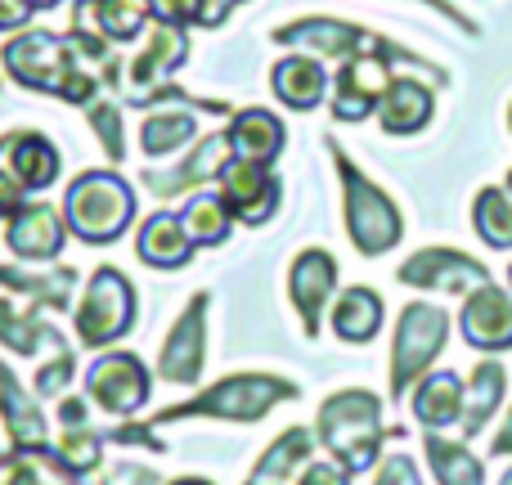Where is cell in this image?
Here are the masks:
<instances>
[{
	"mask_svg": "<svg viewBox=\"0 0 512 485\" xmlns=\"http://www.w3.org/2000/svg\"><path fill=\"white\" fill-rule=\"evenodd\" d=\"M5 68L18 86L54 95L63 104H95L104 72H90V54L77 45V36L59 32H23L5 45Z\"/></svg>",
	"mask_w": 512,
	"mask_h": 485,
	"instance_id": "6da1fadb",
	"label": "cell"
},
{
	"mask_svg": "<svg viewBox=\"0 0 512 485\" xmlns=\"http://www.w3.org/2000/svg\"><path fill=\"white\" fill-rule=\"evenodd\" d=\"M382 436H387V427H382V405L373 391H360V387L337 391L319 409V441L328 445V454L346 472L373 468V459L382 450Z\"/></svg>",
	"mask_w": 512,
	"mask_h": 485,
	"instance_id": "7a4b0ae2",
	"label": "cell"
},
{
	"mask_svg": "<svg viewBox=\"0 0 512 485\" xmlns=\"http://www.w3.org/2000/svg\"><path fill=\"white\" fill-rule=\"evenodd\" d=\"M131 216H135V194L113 171H81L68 185V198H63V221L90 247L122 239Z\"/></svg>",
	"mask_w": 512,
	"mask_h": 485,
	"instance_id": "3957f363",
	"label": "cell"
},
{
	"mask_svg": "<svg viewBox=\"0 0 512 485\" xmlns=\"http://www.w3.org/2000/svg\"><path fill=\"white\" fill-rule=\"evenodd\" d=\"M328 153H333L337 176H342V194H346V234H351V243L360 247L364 256L391 252V247L400 243V234H405V221H400L396 203H391V198L382 194L373 180L360 176V167H355V162L346 158L342 149H337V140H328Z\"/></svg>",
	"mask_w": 512,
	"mask_h": 485,
	"instance_id": "277c9868",
	"label": "cell"
},
{
	"mask_svg": "<svg viewBox=\"0 0 512 485\" xmlns=\"http://www.w3.org/2000/svg\"><path fill=\"white\" fill-rule=\"evenodd\" d=\"M297 396V387L283 378H265V373H239V378H225L216 382L212 391H203V396L185 400V405L167 409V414H158V427L162 423H180V418H225V423H256V418H265L279 400H292Z\"/></svg>",
	"mask_w": 512,
	"mask_h": 485,
	"instance_id": "5b68a950",
	"label": "cell"
},
{
	"mask_svg": "<svg viewBox=\"0 0 512 485\" xmlns=\"http://www.w3.org/2000/svg\"><path fill=\"white\" fill-rule=\"evenodd\" d=\"M274 41H279V45H297V50H310V54H319V59H337V63L360 59V54H382V59L418 63V68H427L423 59H414L409 50H400V45L373 36L369 27L337 23V18H301V23L274 27ZM427 72H441V68H427ZM441 77H445V72H441Z\"/></svg>",
	"mask_w": 512,
	"mask_h": 485,
	"instance_id": "8992f818",
	"label": "cell"
},
{
	"mask_svg": "<svg viewBox=\"0 0 512 485\" xmlns=\"http://www.w3.org/2000/svg\"><path fill=\"white\" fill-rule=\"evenodd\" d=\"M445 337H450V319L441 306L414 301V306L400 310L396 346H391V400H405V391L432 369Z\"/></svg>",
	"mask_w": 512,
	"mask_h": 485,
	"instance_id": "52a82bcc",
	"label": "cell"
},
{
	"mask_svg": "<svg viewBox=\"0 0 512 485\" xmlns=\"http://www.w3.org/2000/svg\"><path fill=\"white\" fill-rule=\"evenodd\" d=\"M135 324V292L122 270H95L86 283V297L77 306V337L81 346H108Z\"/></svg>",
	"mask_w": 512,
	"mask_h": 485,
	"instance_id": "ba28073f",
	"label": "cell"
},
{
	"mask_svg": "<svg viewBox=\"0 0 512 485\" xmlns=\"http://www.w3.org/2000/svg\"><path fill=\"white\" fill-rule=\"evenodd\" d=\"M86 387H90V400L104 405L108 414H135L149 400V369L131 351H108L90 364Z\"/></svg>",
	"mask_w": 512,
	"mask_h": 485,
	"instance_id": "9c48e42d",
	"label": "cell"
},
{
	"mask_svg": "<svg viewBox=\"0 0 512 485\" xmlns=\"http://www.w3.org/2000/svg\"><path fill=\"white\" fill-rule=\"evenodd\" d=\"M391 86V59L382 54H360L346 59L333 81V117L337 122H364L378 108V99Z\"/></svg>",
	"mask_w": 512,
	"mask_h": 485,
	"instance_id": "30bf717a",
	"label": "cell"
},
{
	"mask_svg": "<svg viewBox=\"0 0 512 485\" xmlns=\"http://www.w3.org/2000/svg\"><path fill=\"white\" fill-rule=\"evenodd\" d=\"M400 283L409 288H441V292H463V288H481L490 283L486 265L472 261L468 252H454V247H427V252L409 256L400 265Z\"/></svg>",
	"mask_w": 512,
	"mask_h": 485,
	"instance_id": "8fae6325",
	"label": "cell"
},
{
	"mask_svg": "<svg viewBox=\"0 0 512 485\" xmlns=\"http://www.w3.org/2000/svg\"><path fill=\"white\" fill-rule=\"evenodd\" d=\"M221 203L230 207L234 221L243 225H265L279 207V180L270 167H252V162H230L221 171Z\"/></svg>",
	"mask_w": 512,
	"mask_h": 485,
	"instance_id": "7c38bea8",
	"label": "cell"
},
{
	"mask_svg": "<svg viewBox=\"0 0 512 485\" xmlns=\"http://www.w3.org/2000/svg\"><path fill=\"white\" fill-rule=\"evenodd\" d=\"M333 288H337V261L324 252V247H310V252H301L297 261H292L288 297H292V306H297L306 337L319 333V315H324Z\"/></svg>",
	"mask_w": 512,
	"mask_h": 485,
	"instance_id": "4fadbf2b",
	"label": "cell"
},
{
	"mask_svg": "<svg viewBox=\"0 0 512 485\" xmlns=\"http://www.w3.org/2000/svg\"><path fill=\"white\" fill-rule=\"evenodd\" d=\"M203 319H207V292H198L189 301V310L180 315V324L171 328L167 346H162L158 373L171 382V387H194L198 373H203Z\"/></svg>",
	"mask_w": 512,
	"mask_h": 485,
	"instance_id": "5bb4252c",
	"label": "cell"
},
{
	"mask_svg": "<svg viewBox=\"0 0 512 485\" xmlns=\"http://www.w3.org/2000/svg\"><path fill=\"white\" fill-rule=\"evenodd\" d=\"M234 162V149H230V131H216V135H203L194 144L185 162L176 171H149L144 185L153 189L158 198H171V194H185L194 185H207V180H221V171Z\"/></svg>",
	"mask_w": 512,
	"mask_h": 485,
	"instance_id": "9a60e30c",
	"label": "cell"
},
{
	"mask_svg": "<svg viewBox=\"0 0 512 485\" xmlns=\"http://www.w3.org/2000/svg\"><path fill=\"white\" fill-rule=\"evenodd\" d=\"M463 337L477 351H508L512 346V297L495 283H481L468 292L463 306Z\"/></svg>",
	"mask_w": 512,
	"mask_h": 485,
	"instance_id": "2e32d148",
	"label": "cell"
},
{
	"mask_svg": "<svg viewBox=\"0 0 512 485\" xmlns=\"http://www.w3.org/2000/svg\"><path fill=\"white\" fill-rule=\"evenodd\" d=\"M72 32H95L104 41H135L153 23L149 0H77Z\"/></svg>",
	"mask_w": 512,
	"mask_h": 485,
	"instance_id": "e0dca14e",
	"label": "cell"
},
{
	"mask_svg": "<svg viewBox=\"0 0 512 485\" xmlns=\"http://www.w3.org/2000/svg\"><path fill=\"white\" fill-rule=\"evenodd\" d=\"M5 243L14 247L23 261H54L63 247V216L45 203H23L9 216Z\"/></svg>",
	"mask_w": 512,
	"mask_h": 485,
	"instance_id": "ac0fdd59",
	"label": "cell"
},
{
	"mask_svg": "<svg viewBox=\"0 0 512 485\" xmlns=\"http://www.w3.org/2000/svg\"><path fill=\"white\" fill-rule=\"evenodd\" d=\"M0 167L23 189H45L59 180V149L36 131H18L9 140H0Z\"/></svg>",
	"mask_w": 512,
	"mask_h": 485,
	"instance_id": "d6986e66",
	"label": "cell"
},
{
	"mask_svg": "<svg viewBox=\"0 0 512 485\" xmlns=\"http://www.w3.org/2000/svg\"><path fill=\"white\" fill-rule=\"evenodd\" d=\"M432 90L414 77H391L387 95L378 99V122L387 135H418L432 122Z\"/></svg>",
	"mask_w": 512,
	"mask_h": 485,
	"instance_id": "ffe728a7",
	"label": "cell"
},
{
	"mask_svg": "<svg viewBox=\"0 0 512 485\" xmlns=\"http://www.w3.org/2000/svg\"><path fill=\"white\" fill-rule=\"evenodd\" d=\"M230 149L234 162H252V167H270L283 153V122L265 108H243L230 122Z\"/></svg>",
	"mask_w": 512,
	"mask_h": 485,
	"instance_id": "44dd1931",
	"label": "cell"
},
{
	"mask_svg": "<svg viewBox=\"0 0 512 485\" xmlns=\"http://www.w3.org/2000/svg\"><path fill=\"white\" fill-rule=\"evenodd\" d=\"M0 414H5V427H9L14 450H23V454L50 450V432H45L41 409L23 396V387H18V378L9 373V364H0Z\"/></svg>",
	"mask_w": 512,
	"mask_h": 485,
	"instance_id": "7402d4cb",
	"label": "cell"
},
{
	"mask_svg": "<svg viewBox=\"0 0 512 485\" xmlns=\"http://www.w3.org/2000/svg\"><path fill=\"white\" fill-rule=\"evenodd\" d=\"M270 86L288 108L310 113V108L328 95V72H324V63L310 59V54H288V59L274 63Z\"/></svg>",
	"mask_w": 512,
	"mask_h": 485,
	"instance_id": "603a6c76",
	"label": "cell"
},
{
	"mask_svg": "<svg viewBox=\"0 0 512 485\" xmlns=\"http://www.w3.org/2000/svg\"><path fill=\"white\" fill-rule=\"evenodd\" d=\"M140 261H149L153 270H180V265L194 256V239L185 234L176 212H153L140 225V239H135Z\"/></svg>",
	"mask_w": 512,
	"mask_h": 485,
	"instance_id": "cb8c5ba5",
	"label": "cell"
},
{
	"mask_svg": "<svg viewBox=\"0 0 512 485\" xmlns=\"http://www.w3.org/2000/svg\"><path fill=\"white\" fill-rule=\"evenodd\" d=\"M59 423H63V445L54 450V459L72 472V477H86L99 463V432H90L86 423V405L81 400H63L59 405Z\"/></svg>",
	"mask_w": 512,
	"mask_h": 485,
	"instance_id": "d4e9b609",
	"label": "cell"
},
{
	"mask_svg": "<svg viewBox=\"0 0 512 485\" xmlns=\"http://www.w3.org/2000/svg\"><path fill=\"white\" fill-rule=\"evenodd\" d=\"M463 382L454 373H432V378L418 382L414 391V418L427 427V432H441V427L459 423L463 418Z\"/></svg>",
	"mask_w": 512,
	"mask_h": 485,
	"instance_id": "484cf974",
	"label": "cell"
},
{
	"mask_svg": "<svg viewBox=\"0 0 512 485\" xmlns=\"http://www.w3.org/2000/svg\"><path fill=\"white\" fill-rule=\"evenodd\" d=\"M382 328V297L373 288H346L333 306V333L351 346L373 342Z\"/></svg>",
	"mask_w": 512,
	"mask_h": 485,
	"instance_id": "4316f807",
	"label": "cell"
},
{
	"mask_svg": "<svg viewBox=\"0 0 512 485\" xmlns=\"http://www.w3.org/2000/svg\"><path fill=\"white\" fill-rule=\"evenodd\" d=\"M504 382H508V373H504V364H495V360L472 369V387L463 391V418H459L463 436H477L481 427L495 418V405L504 400Z\"/></svg>",
	"mask_w": 512,
	"mask_h": 485,
	"instance_id": "83f0119b",
	"label": "cell"
},
{
	"mask_svg": "<svg viewBox=\"0 0 512 485\" xmlns=\"http://www.w3.org/2000/svg\"><path fill=\"white\" fill-rule=\"evenodd\" d=\"M423 450H427V463H432V472H436V481L441 485H486V468H481V459L463 450L459 441H445V436L427 432Z\"/></svg>",
	"mask_w": 512,
	"mask_h": 485,
	"instance_id": "f1b7e54d",
	"label": "cell"
},
{
	"mask_svg": "<svg viewBox=\"0 0 512 485\" xmlns=\"http://www.w3.org/2000/svg\"><path fill=\"white\" fill-rule=\"evenodd\" d=\"M180 225H185V234L194 239V247H216L230 239L234 216H230V207L221 203V194H198L180 207Z\"/></svg>",
	"mask_w": 512,
	"mask_h": 485,
	"instance_id": "f546056e",
	"label": "cell"
},
{
	"mask_svg": "<svg viewBox=\"0 0 512 485\" xmlns=\"http://www.w3.org/2000/svg\"><path fill=\"white\" fill-rule=\"evenodd\" d=\"M310 445H315V436H310L306 427H292V432H283L279 441L265 450V459L252 468V485H279V481H288L292 472L301 468V459H310Z\"/></svg>",
	"mask_w": 512,
	"mask_h": 485,
	"instance_id": "4dcf8cb0",
	"label": "cell"
},
{
	"mask_svg": "<svg viewBox=\"0 0 512 485\" xmlns=\"http://www.w3.org/2000/svg\"><path fill=\"white\" fill-rule=\"evenodd\" d=\"M0 288L27 292L32 301H45V306L63 310L72 301V288H77V270H50V274H27V270H9L0 265Z\"/></svg>",
	"mask_w": 512,
	"mask_h": 485,
	"instance_id": "1f68e13d",
	"label": "cell"
},
{
	"mask_svg": "<svg viewBox=\"0 0 512 485\" xmlns=\"http://www.w3.org/2000/svg\"><path fill=\"white\" fill-rule=\"evenodd\" d=\"M198 135V122L189 108H167V113H153L149 122L140 126V149L149 158H162V153H176L180 144H189Z\"/></svg>",
	"mask_w": 512,
	"mask_h": 485,
	"instance_id": "d6a6232c",
	"label": "cell"
},
{
	"mask_svg": "<svg viewBox=\"0 0 512 485\" xmlns=\"http://www.w3.org/2000/svg\"><path fill=\"white\" fill-rule=\"evenodd\" d=\"M472 225L490 247L508 252L512 247V198L508 189H481L477 203H472Z\"/></svg>",
	"mask_w": 512,
	"mask_h": 485,
	"instance_id": "836d02e7",
	"label": "cell"
},
{
	"mask_svg": "<svg viewBox=\"0 0 512 485\" xmlns=\"http://www.w3.org/2000/svg\"><path fill=\"white\" fill-rule=\"evenodd\" d=\"M0 342H5L9 351H18V355H32L36 346H50V351H68V346H63V337L54 333V328L36 324L32 315H18L9 301H0Z\"/></svg>",
	"mask_w": 512,
	"mask_h": 485,
	"instance_id": "e575fe53",
	"label": "cell"
},
{
	"mask_svg": "<svg viewBox=\"0 0 512 485\" xmlns=\"http://www.w3.org/2000/svg\"><path fill=\"white\" fill-rule=\"evenodd\" d=\"M90 126L99 131V144H104L108 162H122L126 158V144H122V122H117V108L108 99H95L90 104Z\"/></svg>",
	"mask_w": 512,
	"mask_h": 485,
	"instance_id": "d590c367",
	"label": "cell"
},
{
	"mask_svg": "<svg viewBox=\"0 0 512 485\" xmlns=\"http://www.w3.org/2000/svg\"><path fill=\"white\" fill-rule=\"evenodd\" d=\"M41 454H0V485H41Z\"/></svg>",
	"mask_w": 512,
	"mask_h": 485,
	"instance_id": "8d00e7d4",
	"label": "cell"
},
{
	"mask_svg": "<svg viewBox=\"0 0 512 485\" xmlns=\"http://www.w3.org/2000/svg\"><path fill=\"white\" fill-rule=\"evenodd\" d=\"M378 485H423V477H418L409 454H391V459L378 468Z\"/></svg>",
	"mask_w": 512,
	"mask_h": 485,
	"instance_id": "74e56055",
	"label": "cell"
},
{
	"mask_svg": "<svg viewBox=\"0 0 512 485\" xmlns=\"http://www.w3.org/2000/svg\"><path fill=\"white\" fill-rule=\"evenodd\" d=\"M301 485H351V472L342 463H310Z\"/></svg>",
	"mask_w": 512,
	"mask_h": 485,
	"instance_id": "f35d334b",
	"label": "cell"
},
{
	"mask_svg": "<svg viewBox=\"0 0 512 485\" xmlns=\"http://www.w3.org/2000/svg\"><path fill=\"white\" fill-rule=\"evenodd\" d=\"M23 203H27V189L18 185V180L9 176L5 167H0V216H14Z\"/></svg>",
	"mask_w": 512,
	"mask_h": 485,
	"instance_id": "ab89813d",
	"label": "cell"
},
{
	"mask_svg": "<svg viewBox=\"0 0 512 485\" xmlns=\"http://www.w3.org/2000/svg\"><path fill=\"white\" fill-rule=\"evenodd\" d=\"M32 18V5L27 0H0V32H14Z\"/></svg>",
	"mask_w": 512,
	"mask_h": 485,
	"instance_id": "60d3db41",
	"label": "cell"
},
{
	"mask_svg": "<svg viewBox=\"0 0 512 485\" xmlns=\"http://www.w3.org/2000/svg\"><path fill=\"white\" fill-rule=\"evenodd\" d=\"M234 5H243V0H203V18H198V27H221Z\"/></svg>",
	"mask_w": 512,
	"mask_h": 485,
	"instance_id": "b9f144b4",
	"label": "cell"
},
{
	"mask_svg": "<svg viewBox=\"0 0 512 485\" xmlns=\"http://www.w3.org/2000/svg\"><path fill=\"white\" fill-rule=\"evenodd\" d=\"M158 477H153V472H140V468H122V472H113V477H108L104 485H153Z\"/></svg>",
	"mask_w": 512,
	"mask_h": 485,
	"instance_id": "7bdbcfd3",
	"label": "cell"
},
{
	"mask_svg": "<svg viewBox=\"0 0 512 485\" xmlns=\"http://www.w3.org/2000/svg\"><path fill=\"white\" fill-rule=\"evenodd\" d=\"M490 454H495V459H499V454H512V409H508V423L499 427V436L490 441Z\"/></svg>",
	"mask_w": 512,
	"mask_h": 485,
	"instance_id": "ee69618b",
	"label": "cell"
},
{
	"mask_svg": "<svg viewBox=\"0 0 512 485\" xmlns=\"http://www.w3.org/2000/svg\"><path fill=\"white\" fill-rule=\"evenodd\" d=\"M423 5H432V9H436V14L454 18V23H459V27H472V23H468V18H463V14H459V9H454V5H450V0H423Z\"/></svg>",
	"mask_w": 512,
	"mask_h": 485,
	"instance_id": "f6af8a7d",
	"label": "cell"
},
{
	"mask_svg": "<svg viewBox=\"0 0 512 485\" xmlns=\"http://www.w3.org/2000/svg\"><path fill=\"white\" fill-rule=\"evenodd\" d=\"M27 5H32V14H36V9H54L59 0H27Z\"/></svg>",
	"mask_w": 512,
	"mask_h": 485,
	"instance_id": "bcb514c9",
	"label": "cell"
},
{
	"mask_svg": "<svg viewBox=\"0 0 512 485\" xmlns=\"http://www.w3.org/2000/svg\"><path fill=\"white\" fill-rule=\"evenodd\" d=\"M176 485H207V481H198V477H185V481H176Z\"/></svg>",
	"mask_w": 512,
	"mask_h": 485,
	"instance_id": "7dc6e473",
	"label": "cell"
},
{
	"mask_svg": "<svg viewBox=\"0 0 512 485\" xmlns=\"http://www.w3.org/2000/svg\"><path fill=\"white\" fill-rule=\"evenodd\" d=\"M499 485H512V468H508V472H504V481H499Z\"/></svg>",
	"mask_w": 512,
	"mask_h": 485,
	"instance_id": "c3c4849f",
	"label": "cell"
},
{
	"mask_svg": "<svg viewBox=\"0 0 512 485\" xmlns=\"http://www.w3.org/2000/svg\"><path fill=\"white\" fill-rule=\"evenodd\" d=\"M508 194H512V171H508Z\"/></svg>",
	"mask_w": 512,
	"mask_h": 485,
	"instance_id": "681fc988",
	"label": "cell"
},
{
	"mask_svg": "<svg viewBox=\"0 0 512 485\" xmlns=\"http://www.w3.org/2000/svg\"><path fill=\"white\" fill-rule=\"evenodd\" d=\"M508 283H512V265H508Z\"/></svg>",
	"mask_w": 512,
	"mask_h": 485,
	"instance_id": "f907efd6",
	"label": "cell"
},
{
	"mask_svg": "<svg viewBox=\"0 0 512 485\" xmlns=\"http://www.w3.org/2000/svg\"><path fill=\"white\" fill-rule=\"evenodd\" d=\"M508 122H512V113H508Z\"/></svg>",
	"mask_w": 512,
	"mask_h": 485,
	"instance_id": "816d5d0a",
	"label": "cell"
}]
</instances>
